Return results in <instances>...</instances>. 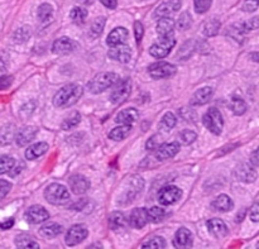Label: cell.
Returning a JSON list of instances; mask_svg holds the SVG:
<instances>
[{"label":"cell","mask_w":259,"mask_h":249,"mask_svg":"<svg viewBox=\"0 0 259 249\" xmlns=\"http://www.w3.org/2000/svg\"><path fill=\"white\" fill-rule=\"evenodd\" d=\"M84 88L79 84H68L58 90L53 96V105L60 109H67L80 100L83 96Z\"/></svg>","instance_id":"6da1fadb"},{"label":"cell","mask_w":259,"mask_h":249,"mask_svg":"<svg viewBox=\"0 0 259 249\" xmlns=\"http://www.w3.org/2000/svg\"><path fill=\"white\" fill-rule=\"evenodd\" d=\"M119 80V76L114 72H100L91 81H88L87 89L91 94H101L109 88L116 85Z\"/></svg>","instance_id":"7a4b0ae2"},{"label":"cell","mask_w":259,"mask_h":249,"mask_svg":"<svg viewBox=\"0 0 259 249\" xmlns=\"http://www.w3.org/2000/svg\"><path fill=\"white\" fill-rule=\"evenodd\" d=\"M44 199L52 205H66L71 200L70 191L61 183H51L44 188Z\"/></svg>","instance_id":"3957f363"},{"label":"cell","mask_w":259,"mask_h":249,"mask_svg":"<svg viewBox=\"0 0 259 249\" xmlns=\"http://www.w3.org/2000/svg\"><path fill=\"white\" fill-rule=\"evenodd\" d=\"M202 124L205 125V128L209 132H211L215 136H220L223 133L224 128L223 114L220 113L217 108H210L202 115Z\"/></svg>","instance_id":"277c9868"},{"label":"cell","mask_w":259,"mask_h":249,"mask_svg":"<svg viewBox=\"0 0 259 249\" xmlns=\"http://www.w3.org/2000/svg\"><path fill=\"white\" fill-rule=\"evenodd\" d=\"M174 45H176V40H174L173 34L167 37H159V40L151 46L150 55L157 60H162L171 53Z\"/></svg>","instance_id":"5b68a950"},{"label":"cell","mask_w":259,"mask_h":249,"mask_svg":"<svg viewBox=\"0 0 259 249\" xmlns=\"http://www.w3.org/2000/svg\"><path fill=\"white\" fill-rule=\"evenodd\" d=\"M144 187V180L139 176H133L129 179L128 186L127 190L124 191V194L122 195V200H118L119 205H128L129 203L134 200L135 196L139 195L142 192Z\"/></svg>","instance_id":"8992f818"},{"label":"cell","mask_w":259,"mask_h":249,"mask_svg":"<svg viewBox=\"0 0 259 249\" xmlns=\"http://www.w3.org/2000/svg\"><path fill=\"white\" fill-rule=\"evenodd\" d=\"M177 68L176 66H173L170 62L166 61H159L155 62V64H152L150 67H148V73L154 80H159V79H167V77H172L173 75H176Z\"/></svg>","instance_id":"52a82bcc"},{"label":"cell","mask_w":259,"mask_h":249,"mask_svg":"<svg viewBox=\"0 0 259 249\" xmlns=\"http://www.w3.org/2000/svg\"><path fill=\"white\" fill-rule=\"evenodd\" d=\"M182 198V190L174 185H168L162 187L158 192V203L163 206L173 205Z\"/></svg>","instance_id":"ba28073f"},{"label":"cell","mask_w":259,"mask_h":249,"mask_svg":"<svg viewBox=\"0 0 259 249\" xmlns=\"http://www.w3.org/2000/svg\"><path fill=\"white\" fill-rule=\"evenodd\" d=\"M131 81L129 79L119 80L116 85H114L113 91L110 95V101L113 104H122L130 95Z\"/></svg>","instance_id":"9c48e42d"},{"label":"cell","mask_w":259,"mask_h":249,"mask_svg":"<svg viewBox=\"0 0 259 249\" xmlns=\"http://www.w3.org/2000/svg\"><path fill=\"white\" fill-rule=\"evenodd\" d=\"M88 230L86 228V225L84 224H75L72 225L68 231L66 233V237H65V243L67 244L68 247H73L80 244L81 242L87 238Z\"/></svg>","instance_id":"30bf717a"},{"label":"cell","mask_w":259,"mask_h":249,"mask_svg":"<svg viewBox=\"0 0 259 249\" xmlns=\"http://www.w3.org/2000/svg\"><path fill=\"white\" fill-rule=\"evenodd\" d=\"M79 43L76 41L71 40L68 37H61L53 42L52 45V52L56 55H70L73 51H76Z\"/></svg>","instance_id":"8fae6325"},{"label":"cell","mask_w":259,"mask_h":249,"mask_svg":"<svg viewBox=\"0 0 259 249\" xmlns=\"http://www.w3.org/2000/svg\"><path fill=\"white\" fill-rule=\"evenodd\" d=\"M24 216L31 224H42L49 219V213L41 205H33L25 211Z\"/></svg>","instance_id":"7c38bea8"},{"label":"cell","mask_w":259,"mask_h":249,"mask_svg":"<svg viewBox=\"0 0 259 249\" xmlns=\"http://www.w3.org/2000/svg\"><path fill=\"white\" fill-rule=\"evenodd\" d=\"M108 56L114 61L120 62V64H127V62L130 61L131 58V48L128 45H124V43L118 45L115 47H110Z\"/></svg>","instance_id":"4fadbf2b"},{"label":"cell","mask_w":259,"mask_h":249,"mask_svg":"<svg viewBox=\"0 0 259 249\" xmlns=\"http://www.w3.org/2000/svg\"><path fill=\"white\" fill-rule=\"evenodd\" d=\"M234 176H235V179L238 180V181H240V182L250 183V182H254V181H256L257 171L254 170L253 164L243 163V164H239L238 167L235 168Z\"/></svg>","instance_id":"5bb4252c"},{"label":"cell","mask_w":259,"mask_h":249,"mask_svg":"<svg viewBox=\"0 0 259 249\" xmlns=\"http://www.w3.org/2000/svg\"><path fill=\"white\" fill-rule=\"evenodd\" d=\"M181 5H182L181 0H165V1H162V3L157 6V9L153 13V17L157 19L163 18V17H168L170 14H172V13L180 10Z\"/></svg>","instance_id":"9a60e30c"},{"label":"cell","mask_w":259,"mask_h":249,"mask_svg":"<svg viewBox=\"0 0 259 249\" xmlns=\"http://www.w3.org/2000/svg\"><path fill=\"white\" fill-rule=\"evenodd\" d=\"M178 152H180V143L170 142L161 144L154 152V156L158 161H167L170 158H173Z\"/></svg>","instance_id":"2e32d148"},{"label":"cell","mask_w":259,"mask_h":249,"mask_svg":"<svg viewBox=\"0 0 259 249\" xmlns=\"http://www.w3.org/2000/svg\"><path fill=\"white\" fill-rule=\"evenodd\" d=\"M150 222L148 209L146 207H135L129 215V224L134 229H142Z\"/></svg>","instance_id":"e0dca14e"},{"label":"cell","mask_w":259,"mask_h":249,"mask_svg":"<svg viewBox=\"0 0 259 249\" xmlns=\"http://www.w3.org/2000/svg\"><path fill=\"white\" fill-rule=\"evenodd\" d=\"M206 226L207 229H209V233H210L214 238H216V239H223L229 233L228 225H226L221 219L215 218L207 220Z\"/></svg>","instance_id":"ac0fdd59"},{"label":"cell","mask_w":259,"mask_h":249,"mask_svg":"<svg viewBox=\"0 0 259 249\" xmlns=\"http://www.w3.org/2000/svg\"><path fill=\"white\" fill-rule=\"evenodd\" d=\"M194 244V235L187 228H180L176 231L173 238V247L174 248L182 249L190 248Z\"/></svg>","instance_id":"d6986e66"},{"label":"cell","mask_w":259,"mask_h":249,"mask_svg":"<svg viewBox=\"0 0 259 249\" xmlns=\"http://www.w3.org/2000/svg\"><path fill=\"white\" fill-rule=\"evenodd\" d=\"M213 95L214 89L211 86H205V88L198 89L197 91L192 95L190 104L192 107H201V105H205V104H207L211 100Z\"/></svg>","instance_id":"ffe728a7"},{"label":"cell","mask_w":259,"mask_h":249,"mask_svg":"<svg viewBox=\"0 0 259 249\" xmlns=\"http://www.w3.org/2000/svg\"><path fill=\"white\" fill-rule=\"evenodd\" d=\"M68 185H70L71 191L76 195H84L90 187V181L85 176L81 175H73L68 180Z\"/></svg>","instance_id":"44dd1931"},{"label":"cell","mask_w":259,"mask_h":249,"mask_svg":"<svg viewBox=\"0 0 259 249\" xmlns=\"http://www.w3.org/2000/svg\"><path fill=\"white\" fill-rule=\"evenodd\" d=\"M129 32L124 27H118L110 32L109 36L107 37V45L109 47H115L118 45H123L125 41L128 40Z\"/></svg>","instance_id":"7402d4cb"},{"label":"cell","mask_w":259,"mask_h":249,"mask_svg":"<svg viewBox=\"0 0 259 249\" xmlns=\"http://www.w3.org/2000/svg\"><path fill=\"white\" fill-rule=\"evenodd\" d=\"M37 128L36 127H24L22 128L21 131L16 134V142L19 147L28 146L32 140H34L37 136Z\"/></svg>","instance_id":"603a6c76"},{"label":"cell","mask_w":259,"mask_h":249,"mask_svg":"<svg viewBox=\"0 0 259 249\" xmlns=\"http://www.w3.org/2000/svg\"><path fill=\"white\" fill-rule=\"evenodd\" d=\"M155 31L159 34V37H167L172 36L174 31V21L171 17H163L159 18L157 22V27Z\"/></svg>","instance_id":"cb8c5ba5"},{"label":"cell","mask_w":259,"mask_h":249,"mask_svg":"<svg viewBox=\"0 0 259 249\" xmlns=\"http://www.w3.org/2000/svg\"><path fill=\"white\" fill-rule=\"evenodd\" d=\"M139 118V113L134 108H129V109H124L122 112L118 113V115L115 116V122L118 124H130L135 123Z\"/></svg>","instance_id":"d4e9b609"},{"label":"cell","mask_w":259,"mask_h":249,"mask_svg":"<svg viewBox=\"0 0 259 249\" xmlns=\"http://www.w3.org/2000/svg\"><path fill=\"white\" fill-rule=\"evenodd\" d=\"M48 151V144L46 142H38L31 144L25 151V158L28 161H34L37 158H40Z\"/></svg>","instance_id":"484cf974"},{"label":"cell","mask_w":259,"mask_h":249,"mask_svg":"<svg viewBox=\"0 0 259 249\" xmlns=\"http://www.w3.org/2000/svg\"><path fill=\"white\" fill-rule=\"evenodd\" d=\"M62 231H64V226L57 224V223H47V224L42 225L40 229L41 235L43 238H47V239H52V238L61 235Z\"/></svg>","instance_id":"4316f807"},{"label":"cell","mask_w":259,"mask_h":249,"mask_svg":"<svg viewBox=\"0 0 259 249\" xmlns=\"http://www.w3.org/2000/svg\"><path fill=\"white\" fill-rule=\"evenodd\" d=\"M211 206H213V209L217 210V211L226 213V211H230V210L234 207V201L229 198L228 195L223 194L219 195V196L211 203Z\"/></svg>","instance_id":"83f0119b"},{"label":"cell","mask_w":259,"mask_h":249,"mask_svg":"<svg viewBox=\"0 0 259 249\" xmlns=\"http://www.w3.org/2000/svg\"><path fill=\"white\" fill-rule=\"evenodd\" d=\"M127 225H128V219L122 211H114L109 216V228L111 230H119V229L125 228Z\"/></svg>","instance_id":"f1b7e54d"},{"label":"cell","mask_w":259,"mask_h":249,"mask_svg":"<svg viewBox=\"0 0 259 249\" xmlns=\"http://www.w3.org/2000/svg\"><path fill=\"white\" fill-rule=\"evenodd\" d=\"M16 246H17V248H24V249L40 248V244L37 243L36 240H34V238L32 237V235H29V234H25V233H22L17 235Z\"/></svg>","instance_id":"f546056e"},{"label":"cell","mask_w":259,"mask_h":249,"mask_svg":"<svg viewBox=\"0 0 259 249\" xmlns=\"http://www.w3.org/2000/svg\"><path fill=\"white\" fill-rule=\"evenodd\" d=\"M131 133V125L130 124H122L119 127L114 128L113 131L109 133L110 139L115 140V142H120V140L125 139L129 137V134Z\"/></svg>","instance_id":"4dcf8cb0"},{"label":"cell","mask_w":259,"mask_h":249,"mask_svg":"<svg viewBox=\"0 0 259 249\" xmlns=\"http://www.w3.org/2000/svg\"><path fill=\"white\" fill-rule=\"evenodd\" d=\"M230 109H232V112L234 113L235 115H243V114H245V112H247L248 109V105L247 103H245V100H244L243 97L240 96H237V95H234V96L230 97Z\"/></svg>","instance_id":"1f68e13d"},{"label":"cell","mask_w":259,"mask_h":249,"mask_svg":"<svg viewBox=\"0 0 259 249\" xmlns=\"http://www.w3.org/2000/svg\"><path fill=\"white\" fill-rule=\"evenodd\" d=\"M177 124V118L173 113L168 112L166 113L165 115L162 116V120L159 122V129L162 132H170L172 128L176 127Z\"/></svg>","instance_id":"d6a6232c"},{"label":"cell","mask_w":259,"mask_h":249,"mask_svg":"<svg viewBox=\"0 0 259 249\" xmlns=\"http://www.w3.org/2000/svg\"><path fill=\"white\" fill-rule=\"evenodd\" d=\"M105 23H107L105 17H98L96 19H94V22L91 23V27H90V36L92 38L100 37L104 32V28H105Z\"/></svg>","instance_id":"836d02e7"},{"label":"cell","mask_w":259,"mask_h":249,"mask_svg":"<svg viewBox=\"0 0 259 249\" xmlns=\"http://www.w3.org/2000/svg\"><path fill=\"white\" fill-rule=\"evenodd\" d=\"M87 17V10L84 6H75L70 12V18L75 24H83Z\"/></svg>","instance_id":"e575fe53"},{"label":"cell","mask_w":259,"mask_h":249,"mask_svg":"<svg viewBox=\"0 0 259 249\" xmlns=\"http://www.w3.org/2000/svg\"><path fill=\"white\" fill-rule=\"evenodd\" d=\"M80 122H81V114H80L79 112H73L70 116H67V118L62 122L61 128L64 131H68L71 128L79 125Z\"/></svg>","instance_id":"d590c367"},{"label":"cell","mask_w":259,"mask_h":249,"mask_svg":"<svg viewBox=\"0 0 259 249\" xmlns=\"http://www.w3.org/2000/svg\"><path fill=\"white\" fill-rule=\"evenodd\" d=\"M148 216H150V222L151 223H161L166 216L165 209H162L159 206H153L151 209H148Z\"/></svg>","instance_id":"8d00e7d4"},{"label":"cell","mask_w":259,"mask_h":249,"mask_svg":"<svg viewBox=\"0 0 259 249\" xmlns=\"http://www.w3.org/2000/svg\"><path fill=\"white\" fill-rule=\"evenodd\" d=\"M53 16V6L48 3L41 4L38 8V18L41 22H48Z\"/></svg>","instance_id":"74e56055"},{"label":"cell","mask_w":259,"mask_h":249,"mask_svg":"<svg viewBox=\"0 0 259 249\" xmlns=\"http://www.w3.org/2000/svg\"><path fill=\"white\" fill-rule=\"evenodd\" d=\"M220 22L217 19H211L205 24L204 34L206 37H215L220 31Z\"/></svg>","instance_id":"f35d334b"},{"label":"cell","mask_w":259,"mask_h":249,"mask_svg":"<svg viewBox=\"0 0 259 249\" xmlns=\"http://www.w3.org/2000/svg\"><path fill=\"white\" fill-rule=\"evenodd\" d=\"M14 166H16V159L14 158L5 155L1 156V159H0V173L1 175L9 173Z\"/></svg>","instance_id":"ab89813d"},{"label":"cell","mask_w":259,"mask_h":249,"mask_svg":"<svg viewBox=\"0 0 259 249\" xmlns=\"http://www.w3.org/2000/svg\"><path fill=\"white\" fill-rule=\"evenodd\" d=\"M196 138H197V134L194 131H190V129H185V131H182L178 134V140H180V143L183 144V146L192 144L196 140Z\"/></svg>","instance_id":"60d3db41"},{"label":"cell","mask_w":259,"mask_h":249,"mask_svg":"<svg viewBox=\"0 0 259 249\" xmlns=\"http://www.w3.org/2000/svg\"><path fill=\"white\" fill-rule=\"evenodd\" d=\"M143 248H166L167 243L163 237H152L147 242L142 243Z\"/></svg>","instance_id":"b9f144b4"},{"label":"cell","mask_w":259,"mask_h":249,"mask_svg":"<svg viewBox=\"0 0 259 249\" xmlns=\"http://www.w3.org/2000/svg\"><path fill=\"white\" fill-rule=\"evenodd\" d=\"M192 24V18L190 17L189 12H183L177 21V27L180 31H187Z\"/></svg>","instance_id":"7bdbcfd3"},{"label":"cell","mask_w":259,"mask_h":249,"mask_svg":"<svg viewBox=\"0 0 259 249\" xmlns=\"http://www.w3.org/2000/svg\"><path fill=\"white\" fill-rule=\"evenodd\" d=\"M240 29L243 31V33H248L250 31H254V29H258L259 28V17H253L249 21L244 22L239 24Z\"/></svg>","instance_id":"ee69618b"},{"label":"cell","mask_w":259,"mask_h":249,"mask_svg":"<svg viewBox=\"0 0 259 249\" xmlns=\"http://www.w3.org/2000/svg\"><path fill=\"white\" fill-rule=\"evenodd\" d=\"M213 0H194V8L198 14H204L210 9Z\"/></svg>","instance_id":"f6af8a7d"},{"label":"cell","mask_w":259,"mask_h":249,"mask_svg":"<svg viewBox=\"0 0 259 249\" xmlns=\"http://www.w3.org/2000/svg\"><path fill=\"white\" fill-rule=\"evenodd\" d=\"M162 143L161 140H159V136H153V137H151L150 139L147 140L146 143V148L147 151H150V152H155L157 149L159 148V146H161Z\"/></svg>","instance_id":"bcb514c9"},{"label":"cell","mask_w":259,"mask_h":249,"mask_svg":"<svg viewBox=\"0 0 259 249\" xmlns=\"http://www.w3.org/2000/svg\"><path fill=\"white\" fill-rule=\"evenodd\" d=\"M259 0H244L241 9L245 13H253L258 9Z\"/></svg>","instance_id":"7dc6e473"},{"label":"cell","mask_w":259,"mask_h":249,"mask_svg":"<svg viewBox=\"0 0 259 249\" xmlns=\"http://www.w3.org/2000/svg\"><path fill=\"white\" fill-rule=\"evenodd\" d=\"M143 36H144L143 24H142L139 21L134 22V37H135V42H137V45H140V42H142V40H143Z\"/></svg>","instance_id":"c3c4849f"},{"label":"cell","mask_w":259,"mask_h":249,"mask_svg":"<svg viewBox=\"0 0 259 249\" xmlns=\"http://www.w3.org/2000/svg\"><path fill=\"white\" fill-rule=\"evenodd\" d=\"M12 190V183L5 181V180H0V199H4L6 194Z\"/></svg>","instance_id":"681fc988"},{"label":"cell","mask_w":259,"mask_h":249,"mask_svg":"<svg viewBox=\"0 0 259 249\" xmlns=\"http://www.w3.org/2000/svg\"><path fill=\"white\" fill-rule=\"evenodd\" d=\"M249 218L252 222H254V223L259 222V201L254 204L253 206H252V209H250Z\"/></svg>","instance_id":"f907efd6"},{"label":"cell","mask_w":259,"mask_h":249,"mask_svg":"<svg viewBox=\"0 0 259 249\" xmlns=\"http://www.w3.org/2000/svg\"><path fill=\"white\" fill-rule=\"evenodd\" d=\"M6 137H9L10 140H12V138H16V136H13V129H10V128L8 127H4L3 132H1V143H3V144H5Z\"/></svg>","instance_id":"816d5d0a"},{"label":"cell","mask_w":259,"mask_h":249,"mask_svg":"<svg viewBox=\"0 0 259 249\" xmlns=\"http://www.w3.org/2000/svg\"><path fill=\"white\" fill-rule=\"evenodd\" d=\"M14 222H16V220H14V218H6L5 220H3V222H1L0 226H1V229H3V230H8V229H10L13 225H14Z\"/></svg>","instance_id":"f5cc1de1"},{"label":"cell","mask_w":259,"mask_h":249,"mask_svg":"<svg viewBox=\"0 0 259 249\" xmlns=\"http://www.w3.org/2000/svg\"><path fill=\"white\" fill-rule=\"evenodd\" d=\"M104 6H107L108 9H115L118 6V0H99Z\"/></svg>","instance_id":"db71d44e"},{"label":"cell","mask_w":259,"mask_h":249,"mask_svg":"<svg viewBox=\"0 0 259 249\" xmlns=\"http://www.w3.org/2000/svg\"><path fill=\"white\" fill-rule=\"evenodd\" d=\"M250 163L253 164L254 167H259V147L250 156Z\"/></svg>","instance_id":"11a10c76"},{"label":"cell","mask_w":259,"mask_h":249,"mask_svg":"<svg viewBox=\"0 0 259 249\" xmlns=\"http://www.w3.org/2000/svg\"><path fill=\"white\" fill-rule=\"evenodd\" d=\"M24 168V163H19L18 166H14V167L12 168V171L9 172V175L12 177H17L19 175V173L22 172V170Z\"/></svg>","instance_id":"9f6ffc18"},{"label":"cell","mask_w":259,"mask_h":249,"mask_svg":"<svg viewBox=\"0 0 259 249\" xmlns=\"http://www.w3.org/2000/svg\"><path fill=\"white\" fill-rule=\"evenodd\" d=\"M13 82V76H1V89L9 88Z\"/></svg>","instance_id":"6f0895ef"},{"label":"cell","mask_w":259,"mask_h":249,"mask_svg":"<svg viewBox=\"0 0 259 249\" xmlns=\"http://www.w3.org/2000/svg\"><path fill=\"white\" fill-rule=\"evenodd\" d=\"M250 60L254 62H259V52H253V53H250L249 55Z\"/></svg>","instance_id":"680465c9"},{"label":"cell","mask_w":259,"mask_h":249,"mask_svg":"<svg viewBox=\"0 0 259 249\" xmlns=\"http://www.w3.org/2000/svg\"><path fill=\"white\" fill-rule=\"evenodd\" d=\"M244 215H245V211H241V213L239 214L238 216H237V222L240 223L241 220H243V219H244Z\"/></svg>","instance_id":"91938a15"},{"label":"cell","mask_w":259,"mask_h":249,"mask_svg":"<svg viewBox=\"0 0 259 249\" xmlns=\"http://www.w3.org/2000/svg\"><path fill=\"white\" fill-rule=\"evenodd\" d=\"M257 247H258V248H259V243H258V244H257Z\"/></svg>","instance_id":"94428289"}]
</instances>
